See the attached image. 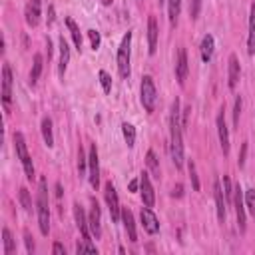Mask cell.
<instances>
[{
	"label": "cell",
	"mask_w": 255,
	"mask_h": 255,
	"mask_svg": "<svg viewBox=\"0 0 255 255\" xmlns=\"http://www.w3.org/2000/svg\"><path fill=\"white\" fill-rule=\"evenodd\" d=\"M182 122H180V100L176 98L172 104V116H170V134H172V142H170V151H172V160L176 164V168L180 170L183 166V144H182Z\"/></svg>",
	"instance_id": "obj_1"
},
{
	"label": "cell",
	"mask_w": 255,
	"mask_h": 255,
	"mask_svg": "<svg viewBox=\"0 0 255 255\" xmlns=\"http://www.w3.org/2000/svg\"><path fill=\"white\" fill-rule=\"evenodd\" d=\"M38 225H40V233L48 235L50 231V206H48V189H46V180H40L38 185Z\"/></svg>",
	"instance_id": "obj_2"
},
{
	"label": "cell",
	"mask_w": 255,
	"mask_h": 255,
	"mask_svg": "<svg viewBox=\"0 0 255 255\" xmlns=\"http://www.w3.org/2000/svg\"><path fill=\"white\" fill-rule=\"evenodd\" d=\"M140 100H142V106L147 114H151L156 110V102H158V92H156V84H154V78L151 76H144L142 78V94H140Z\"/></svg>",
	"instance_id": "obj_3"
},
{
	"label": "cell",
	"mask_w": 255,
	"mask_h": 255,
	"mask_svg": "<svg viewBox=\"0 0 255 255\" xmlns=\"http://www.w3.org/2000/svg\"><path fill=\"white\" fill-rule=\"evenodd\" d=\"M14 147H16V154L22 162V168H24V174L28 180H34V164H32V158L28 154V147H26V140L20 132L14 134Z\"/></svg>",
	"instance_id": "obj_4"
},
{
	"label": "cell",
	"mask_w": 255,
	"mask_h": 255,
	"mask_svg": "<svg viewBox=\"0 0 255 255\" xmlns=\"http://www.w3.org/2000/svg\"><path fill=\"white\" fill-rule=\"evenodd\" d=\"M130 56H132V32H128L122 38V44L118 48V70L122 78L130 76Z\"/></svg>",
	"instance_id": "obj_5"
},
{
	"label": "cell",
	"mask_w": 255,
	"mask_h": 255,
	"mask_svg": "<svg viewBox=\"0 0 255 255\" xmlns=\"http://www.w3.org/2000/svg\"><path fill=\"white\" fill-rule=\"evenodd\" d=\"M88 178H90V185L94 189H98V185H100V162H98L96 144H92L90 151H88Z\"/></svg>",
	"instance_id": "obj_6"
},
{
	"label": "cell",
	"mask_w": 255,
	"mask_h": 255,
	"mask_svg": "<svg viewBox=\"0 0 255 255\" xmlns=\"http://www.w3.org/2000/svg\"><path fill=\"white\" fill-rule=\"evenodd\" d=\"M104 195H106V203H108V208H110V214H112V219L118 221L122 219V208H120V199H118V191L114 187L112 182L106 183L104 187Z\"/></svg>",
	"instance_id": "obj_7"
},
{
	"label": "cell",
	"mask_w": 255,
	"mask_h": 255,
	"mask_svg": "<svg viewBox=\"0 0 255 255\" xmlns=\"http://www.w3.org/2000/svg\"><path fill=\"white\" fill-rule=\"evenodd\" d=\"M10 100H12V70L4 62L2 66V104L6 114H10Z\"/></svg>",
	"instance_id": "obj_8"
},
{
	"label": "cell",
	"mask_w": 255,
	"mask_h": 255,
	"mask_svg": "<svg viewBox=\"0 0 255 255\" xmlns=\"http://www.w3.org/2000/svg\"><path fill=\"white\" fill-rule=\"evenodd\" d=\"M140 191H142V201L146 208H154L156 203V193H154V185L149 182V176L146 172H142L140 176Z\"/></svg>",
	"instance_id": "obj_9"
},
{
	"label": "cell",
	"mask_w": 255,
	"mask_h": 255,
	"mask_svg": "<svg viewBox=\"0 0 255 255\" xmlns=\"http://www.w3.org/2000/svg\"><path fill=\"white\" fill-rule=\"evenodd\" d=\"M233 203H235V216H237L239 231H245V203H243V189L239 183L233 187Z\"/></svg>",
	"instance_id": "obj_10"
},
{
	"label": "cell",
	"mask_w": 255,
	"mask_h": 255,
	"mask_svg": "<svg viewBox=\"0 0 255 255\" xmlns=\"http://www.w3.org/2000/svg\"><path fill=\"white\" fill-rule=\"evenodd\" d=\"M218 134H219V144H221V149H223V156L229 154V130H227V124H225V116H223V110L218 114Z\"/></svg>",
	"instance_id": "obj_11"
},
{
	"label": "cell",
	"mask_w": 255,
	"mask_h": 255,
	"mask_svg": "<svg viewBox=\"0 0 255 255\" xmlns=\"http://www.w3.org/2000/svg\"><path fill=\"white\" fill-rule=\"evenodd\" d=\"M142 225L144 229L149 233V235H156L160 231V223H158V218L154 216V212H151L149 208H142Z\"/></svg>",
	"instance_id": "obj_12"
},
{
	"label": "cell",
	"mask_w": 255,
	"mask_h": 255,
	"mask_svg": "<svg viewBox=\"0 0 255 255\" xmlns=\"http://www.w3.org/2000/svg\"><path fill=\"white\" fill-rule=\"evenodd\" d=\"M74 218H76V223H78V229H80V233H82V239H88V241H92V231H90V223H88V219H86V214H84V210L78 206V203H74Z\"/></svg>",
	"instance_id": "obj_13"
},
{
	"label": "cell",
	"mask_w": 255,
	"mask_h": 255,
	"mask_svg": "<svg viewBox=\"0 0 255 255\" xmlns=\"http://www.w3.org/2000/svg\"><path fill=\"white\" fill-rule=\"evenodd\" d=\"M187 52H185V48H180L178 50V62H176V76H178V82L183 84L185 78H187Z\"/></svg>",
	"instance_id": "obj_14"
},
{
	"label": "cell",
	"mask_w": 255,
	"mask_h": 255,
	"mask_svg": "<svg viewBox=\"0 0 255 255\" xmlns=\"http://www.w3.org/2000/svg\"><path fill=\"white\" fill-rule=\"evenodd\" d=\"M88 223H90V231L96 239H100L102 235V225H100V206L98 201L92 199V210H90V218H88Z\"/></svg>",
	"instance_id": "obj_15"
},
{
	"label": "cell",
	"mask_w": 255,
	"mask_h": 255,
	"mask_svg": "<svg viewBox=\"0 0 255 255\" xmlns=\"http://www.w3.org/2000/svg\"><path fill=\"white\" fill-rule=\"evenodd\" d=\"M147 46H149V54H156V46H158V22L154 16H149L147 20Z\"/></svg>",
	"instance_id": "obj_16"
},
{
	"label": "cell",
	"mask_w": 255,
	"mask_h": 255,
	"mask_svg": "<svg viewBox=\"0 0 255 255\" xmlns=\"http://www.w3.org/2000/svg\"><path fill=\"white\" fill-rule=\"evenodd\" d=\"M214 197H216V206H218V218L219 221H225V201H223V189L219 180L214 182Z\"/></svg>",
	"instance_id": "obj_17"
},
{
	"label": "cell",
	"mask_w": 255,
	"mask_h": 255,
	"mask_svg": "<svg viewBox=\"0 0 255 255\" xmlns=\"http://www.w3.org/2000/svg\"><path fill=\"white\" fill-rule=\"evenodd\" d=\"M214 46H216V42H214V36H212V34L203 36L201 46H199V54H201V60H203V62H210V60H212V56H214Z\"/></svg>",
	"instance_id": "obj_18"
},
{
	"label": "cell",
	"mask_w": 255,
	"mask_h": 255,
	"mask_svg": "<svg viewBox=\"0 0 255 255\" xmlns=\"http://www.w3.org/2000/svg\"><path fill=\"white\" fill-rule=\"evenodd\" d=\"M122 221H124V227H126V231H128V237H130V241H138V233H136V221H134V216H132V212L128 210V208H124L122 210Z\"/></svg>",
	"instance_id": "obj_19"
},
{
	"label": "cell",
	"mask_w": 255,
	"mask_h": 255,
	"mask_svg": "<svg viewBox=\"0 0 255 255\" xmlns=\"http://www.w3.org/2000/svg\"><path fill=\"white\" fill-rule=\"evenodd\" d=\"M26 22H28V26H38V22H40V0H30L28 2Z\"/></svg>",
	"instance_id": "obj_20"
},
{
	"label": "cell",
	"mask_w": 255,
	"mask_h": 255,
	"mask_svg": "<svg viewBox=\"0 0 255 255\" xmlns=\"http://www.w3.org/2000/svg\"><path fill=\"white\" fill-rule=\"evenodd\" d=\"M68 62H70V46L68 42L64 40V36L60 38V64H58V72L60 76H64L66 68H68Z\"/></svg>",
	"instance_id": "obj_21"
},
{
	"label": "cell",
	"mask_w": 255,
	"mask_h": 255,
	"mask_svg": "<svg viewBox=\"0 0 255 255\" xmlns=\"http://www.w3.org/2000/svg\"><path fill=\"white\" fill-rule=\"evenodd\" d=\"M239 74H241V70H239V60H237L235 54H231V56H229V82H227L231 90H235V86H237V82H239Z\"/></svg>",
	"instance_id": "obj_22"
},
{
	"label": "cell",
	"mask_w": 255,
	"mask_h": 255,
	"mask_svg": "<svg viewBox=\"0 0 255 255\" xmlns=\"http://www.w3.org/2000/svg\"><path fill=\"white\" fill-rule=\"evenodd\" d=\"M247 52L255 56V4H251L249 12V38H247Z\"/></svg>",
	"instance_id": "obj_23"
},
{
	"label": "cell",
	"mask_w": 255,
	"mask_h": 255,
	"mask_svg": "<svg viewBox=\"0 0 255 255\" xmlns=\"http://www.w3.org/2000/svg\"><path fill=\"white\" fill-rule=\"evenodd\" d=\"M42 138H44V144L48 147L54 146V136H52V120L50 118H44L42 120Z\"/></svg>",
	"instance_id": "obj_24"
},
{
	"label": "cell",
	"mask_w": 255,
	"mask_h": 255,
	"mask_svg": "<svg viewBox=\"0 0 255 255\" xmlns=\"http://www.w3.org/2000/svg\"><path fill=\"white\" fill-rule=\"evenodd\" d=\"M42 62H44L42 54H34V64H32V70H30V84H32V86L38 82V78H40V74H42V66H44Z\"/></svg>",
	"instance_id": "obj_25"
},
{
	"label": "cell",
	"mask_w": 255,
	"mask_h": 255,
	"mask_svg": "<svg viewBox=\"0 0 255 255\" xmlns=\"http://www.w3.org/2000/svg\"><path fill=\"white\" fill-rule=\"evenodd\" d=\"M66 26L70 28V34H72V40H74L76 48H78V50H82V34H80L78 24H76L72 18H66Z\"/></svg>",
	"instance_id": "obj_26"
},
{
	"label": "cell",
	"mask_w": 255,
	"mask_h": 255,
	"mask_svg": "<svg viewBox=\"0 0 255 255\" xmlns=\"http://www.w3.org/2000/svg\"><path fill=\"white\" fill-rule=\"evenodd\" d=\"M180 10H182V0H168V14H170V22H172V26L178 22Z\"/></svg>",
	"instance_id": "obj_27"
},
{
	"label": "cell",
	"mask_w": 255,
	"mask_h": 255,
	"mask_svg": "<svg viewBox=\"0 0 255 255\" xmlns=\"http://www.w3.org/2000/svg\"><path fill=\"white\" fill-rule=\"evenodd\" d=\"M2 241H4V249H2V253H4V255H10V253L16 249V245H14V237H12V233H10V229H8V227H4V229H2Z\"/></svg>",
	"instance_id": "obj_28"
},
{
	"label": "cell",
	"mask_w": 255,
	"mask_h": 255,
	"mask_svg": "<svg viewBox=\"0 0 255 255\" xmlns=\"http://www.w3.org/2000/svg\"><path fill=\"white\" fill-rule=\"evenodd\" d=\"M146 164H147L151 174H154L156 178H160V164H158V158H156V154L151 149L147 151V156H146Z\"/></svg>",
	"instance_id": "obj_29"
},
{
	"label": "cell",
	"mask_w": 255,
	"mask_h": 255,
	"mask_svg": "<svg viewBox=\"0 0 255 255\" xmlns=\"http://www.w3.org/2000/svg\"><path fill=\"white\" fill-rule=\"evenodd\" d=\"M122 132H124V138H126V144H128L130 147H134V144H136V128H134L132 124H128V122H124V124H122Z\"/></svg>",
	"instance_id": "obj_30"
},
{
	"label": "cell",
	"mask_w": 255,
	"mask_h": 255,
	"mask_svg": "<svg viewBox=\"0 0 255 255\" xmlns=\"http://www.w3.org/2000/svg\"><path fill=\"white\" fill-rule=\"evenodd\" d=\"M245 206H247L249 214L255 218V189H253V187H249V189L245 191Z\"/></svg>",
	"instance_id": "obj_31"
},
{
	"label": "cell",
	"mask_w": 255,
	"mask_h": 255,
	"mask_svg": "<svg viewBox=\"0 0 255 255\" xmlns=\"http://www.w3.org/2000/svg\"><path fill=\"white\" fill-rule=\"evenodd\" d=\"M98 76H100V84H102V88H104V92L110 94L112 92V78H110V74L106 70H100Z\"/></svg>",
	"instance_id": "obj_32"
},
{
	"label": "cell",
	"mask_w": 255,
	"mask_h": 255,
	"mask_svg": "<svg viewBox=\"0 0 255 255\" xmlns=\"http://www.w3.org/2000/svg\"><path fill=\"white\" fill-rule=\"evenodd\" d=\"M18 197H20L22 208H24L26 212H30V210H32V201H30V193H28V189H26V187H20V191H18Z\"/></svg>",
	"instance_id": "obj_33"
},
{
	"label": "cell",
	"mask_w": 255,
	"mask_h": 255,
	"mask_svg": "<svg viewBox=\"0 0 255 255\" xmlns=\"http://www.w3.org/2000/svg\"><path fill=\"white\" fill-rule=\"evenodd\" d=\"M223 195L227 201H233V185H231L229 176H223Z\"/></svg>",
	"instance_id": "obj_34"
},
{
	"label": "cell",
	"mask_w": 255,
	"mask_h": 255,
	"mask_svg": "<svg viewBox=\"0 0 255 255\" xmlns=\"http://www.w3.org/2000/svg\"><path fill=\"white\" fill-rule=\"evenodd\" d=\"M76 251H78V253H82V251L96 253V245H94L92 241H88V239H82V241H78V243H76Z\"/></svg>",
	"instance_id": "obj_35"
},
{
	"label": "cell",
	"mask_w": 255,
	"mask_h": 255,
	"mask_svg": "<svg viewBox=\"0 0 255 255\" xmlns=\"http://www.w3.org/2000/svg\"><path fill=\"white\" fill-rule=\"evenodd\" d=\"M241 96L239 98H235V106H233V126L237 128L239 126V116H241Z\"/></svg>",
	"instance_id": "obj_36"
},
{
	"label": "cell",
	"mask_w": 255,
	"mask_h": 255,
	"mask_svg": "<svg viewBox=\"0 0 255 255\" xmlns=\"http://www.w3.org/2000/svg\"><path fill=\"white\" fill-rule=\"evenodd\" d=\"M88 36H90V42H92V48L94 50H98L100 48V32H96V30H88Z\"/></svg>",
	"instance_id": "obj_37"
},
{
	"label": "cell",
	"mask_w": 255,
	"mask_h": 255,
	"mask_svg": "<svg viewBox=\"0 0 255 255\" xmlns=\"http://www.w3.org/2000/svg\"><path fill=\"white\" fill-rule=\"evenodd\" d=\"M189 176H191V182H193V189L199 191V180H197V174H195V164L189 162Z\"/></svg>",
	"instance_id": "obj_38"
},
{
	"label": "cell",
	"mask_w": 255,
	"mask_h": 255,
	"mask_svg": "<svg viewBox=\"0 0 255 255\" xmlns=\"http://www.w3.org/2000/svg\"><path fill=\"white\" fill-rule=\"evenodd\" d=\"M199 10H201V0H191V18L195 20L197 16H199Z\"/></svg>",
	"instance_id": "obj_39"
},
{
	"label": "cell",
	"mask_w": 255,
	"mask_h": 255,
	"mask_svg": "<svg viewBox=\"0 0 255 255\" xmlns=\"http://www.w3.org/2000/svg\"><path fill=\"white\" fill-rule=\"evenodd\" d=\"M80 160H78V170H80V174H84L86 172V164H88V158L84 156V149L80 147V156H78Z\"/></svg>",
	"instance_id": "obj_40"
},
{
	"label": "cell",
	"mask_w": 255,
	"mask_h": 255,
	"mask_svg": "<svg viewBox=\"0 0 255 255\" xmlns=\"http://www.w3.org/2000/svg\"><path fill=\"white\" fill-rule=\"evenodd\" d=\"M24 241H26V251L28 253H34V241H32V237H30L28 231H24Z\"/></svg>",
	"instance_id": "obj_41"
},
{
	"label": "cell",
	"mask_w": 255,
	"mask_h": 255,
	"mask_svg": "<svg viewBox=\"0 0 255 255\" xmlns=\"http://www.w3.org/2000/svg\"><path fill=\"white\" fill-rule=\"evenodd\" d=\"M52 251H54L56 255H66V247H64L62 243H54V247H52Z\"/></svg>",
	"instance_id": "obj_42"
},
{
	"label": "cell",
	"mask_w": 255,
	"mask_h": 255,
	"mask_svg": "<svg viewBox=\"0 0 255 255\" xmlns=\"http://www.w3.org/2000/svg\"><path fill=\"white\" fill-rule=\"evenodd\" d=\"M245 151H247V144H243V147H241V156H239V168L245 164Z\"/></svg>",
	"instance_id": "obj_43"
},
{
	"label": "cell",
	"mask_w": 255,
	"mask_h": 255,
	"mask_svg": "<svg viewBox=\"0 0 255 255\" xmlns=\"http://www.w3.org/2000/svg\"><path fill=\"white\" fill-rule=\"evenodd\" d=\"M174 197H182L183 195V185H178V187H174V193H172Z\"/></svg>",
	"instance_id": "obj_44"
},
{
	"label": "cell",
	"mask_w": 255,
	"mask_h": 255,
	"mask_svg": "<svg viewBox=\"0 0 255 255\" xmlns=\"http://www.w3.org/2000/svg\"><path fill=\"white\" fill-rule=\"evenodd\" d=\"M138 185H140V180H132L130 182V191H138Z\"/></svg>",
	"instance_id": "obj_45"
},
{
	"label": "cell",
	"mask_w": 255,
	"mask_h": 255,
	"mask_svg": "<svg viewBox=\"0 0 255 255\" xmlns=\"http://www.w3.org/2000/svg\"><path fill=\"white\" fill-rule=\"evenodd\" d=\"M56 197L62 199V185L60 183H56Z\"/></svg>",
	"instance_id": "obj_46"
},
{
	"label": "cell",
	"mask_w": 255,
	"mask_h": 255,
	"mask_svg": "<svg viewBox=\"0 0 255 255\" xmlns=\"http://www.w3.org/2000/svg\"><path fill=\"white\" fill-rule=\"evenodd\" d=\"M160 2H164V0H160Z\"/></svg>",
	"instance_id": "obj_47"
}]
</instances>
